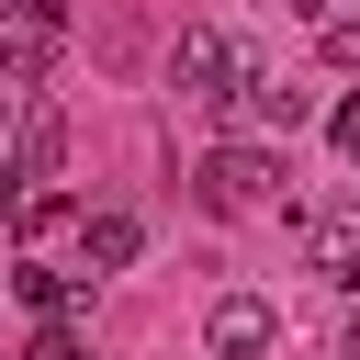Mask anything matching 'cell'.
Instances as JSON below:
<instances>
[{"label": "cell", "instance_id": "obj_9", "mask_svg": "<svg viewBox=\"0 0 360 360\" xmlns=\"http://www.w3.org/2000/svg\"><path fill=\"white\" fill-rule=\"evenodd\" d=\"M22 360H90V338H79V326H68V315H45V326H34V349H22Z\"/></svg>", "mask_w": 360, "mask_h": 360}, {"label": "cell", "instance_id": "obj_1", "mask_svg": "<svg viewBox=\"0 0 360 360\" xmlns=\"http://www.w3.org/2000/svg\"><path fill=\"white\" fill-rule=\"evenodd\" d=\"M68 56V0H0V90H34Z\"/></svg>", "mask_w": 360, "mask_h": 360}, {"label": "cell", "instance_id": "obj_5", "mask_svg": "<svg viewBox=\"0 0 360 360\" xmlns=\"http://www.w3.org/2000/svg\"><path fill=\"white\" fill-rule=\"evenodd\" d=\"M135 248H146V225H135L124 202H101V214H79V259H90V281H101V270H135Z\"/></svg>", "mask_w": 360, "mask_h": 360}, {"label": "cell", "instance_id": "obj_10", "mask_svg": "<svg viewBox=\"0 0 360 360\" xmlns=\"http://www.w3.org/2000/svg\"><path fill=\"white\" fill-rule=\"evenodd\" d=\"M315 34H326V56H338V68H360V22H338V11H315Z\"/></svg>", "mask_w": 360, "mask_h": 360}, {"label": "cell", "instance_id": "obj_13", "mask_svg": "<svg viewBox=\"0 0 360 360\" xmlns=\"http://www.w3.org/2000/svg\"><path fill=\"white\" fill-rule=\"evenodd\" d=\"M338 360H360V315H349V338H338Z\"/></svg>", "mask_w": 360, "mask_h": 360}, {"label": "cell", "instance_id": "obj_7", "mask_svg": "<svg viewBox=\"0 0 360 360\" xmlns=\"http://www.w3.org/2000/svg\"><path fill=\"white\" fill-rule=\"evenodd\" d=\"M56 158H68V124H56V112H22V135H11V169H22V180H56Z\"/></svg>", "mask_w": 360, "mask_h": 360}, {"label": "cell", "instance_id": "obj_14", "mask_svg": "<svg viewBox=\"0 0 360 360\" xmlns=\"http://www.w3.org/2000/svg\"><path fill=\"white\" fill-rule=\"evenodd\" d=\"M0 124H11V90H0Z\"/></svg>", "mask_w": 360, "mask_h": 360}, {"label": "cell", "instance_id": "obj_4", "mask_svg": "<svg viewBox=\"0 0 360 360\" xmlns=\"http://www.w3.org/2000/svg\"><path fill=\"white\" fill-rule=\"evenodd\" d=\"M202 338H214L225 360H259V349L281 338V304H270V292H214V315H202Z\"/></svg>", "mask_w": 360, "mask_h": 360}, {"label": "cell", "instance_id": "obj_12", "mask_svg": "<svg viewBox=\"0 0 360 360\" xmlns=\"http://www.w3.org/2000/svg\"><path fill=\"white\" fill-rule=\"evenodd\" d=\"M22 191H34V180H22V169H11V146H0V214H22Z\"/></svg>", "mask_w": 360, "mask_h": 360}, {"label": "cell", "instance_id": "obj_11", "mask_svg": "<svg viewBox=\"0 0 360 360\" xmlns=\"http://www.w3.org/2000/svg\"><path fill=\"white\" fill-rule=\"evenodd\" d=\"M326 146H338V158H360V90H349V101L326 112Z\"/></svg>", "mask_w": 360, "mask_h": 360}, {"label": "cell", "instance_id": "obj_6", "mask_svg": "<svg viewBox=\"0 0 360 360\" xmlns=\"http://www.w3.org/2000/svg\"><path fill=\"white\" fill-rule=\"evenodd\" d=\"M11 292H22L34 315H79V304H90V270H56V259H22V270H11Z\"/></svg>", "mask_w": 360, "mask_h": 360}, {"label": "cell", "instance_id": "obj_2", "mask_svg": "<svg viewBox=\"0 0 360 360\" xmlns=\"http://www.w3.org/2000/svg\"><path fill=\"white\" fill-rule=\"evenodd\" d=\"M202 202H214V214H270V202H281V158L248 146V135H225V146L202 158Z\"/></svg>", "mask_w": 360, "mask_h": 360}, {"label": "cell", "instance_id": "obj_3", "mask_svg": "<svg viewBox=\"0 0 360 360\" xmlns=\"http://www.w3.org/2000/svg\"><path fill=\"white\" fill-rule=\"evenodd\" d=\"M236 68H259V45H248V34H225V22H191V34L169 45V90H191V101H214Z\"/></svg>", "mask_w": 360, "mask_h": 360}, {"label": "cell", "instance_id": "obj_8", "mask_svg": "<svg viewBox=\"0 0 360 360\" xmlns=\"http://www.w3.org/2000/svg\"><path fill=\"white\" fill-rule=\"evenodd\" d=\"M315 270H326V281L360 304V225H315Z\"/></svg>", "mask_w": 360, "mask_h": 360}, {"label": "cell", "instance_id": "obj_15", "mask_svg": "<svg viewBox=\"0 0 360 360\" xmlns=\"http://www.w3.org/2000/svg\"><path fill=\"white\" fill-rule=\"evenodd\" d=\"M214 360H225V349H214Z\"/></svg>", "mask_w": 360, "mask_h": 360}]
</instances>
